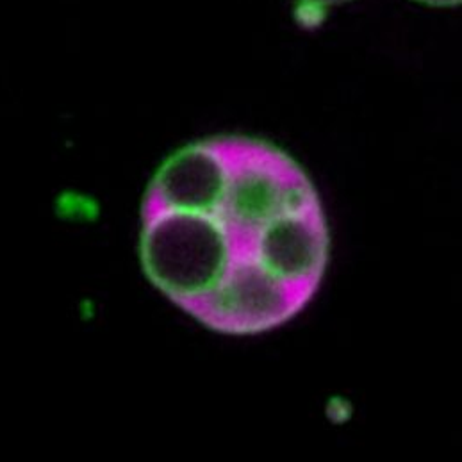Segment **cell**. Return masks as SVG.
<instances>
[{"label": "cell", "mask_w": 462, "mask_h": 462, "mask_svg": "<svg viewBox=\"0 0 462 462\" xmlns=\"http://www.w3.org/2000/svg\"><path fill=\"white\" fill-rule=\"evenodd\" d=\"M300 2H310V4H341L346 0H300Z\"/></svg>", "instance_id": "4"}, {"label": "cell", "mask_w": 462, "mask_h": 462, "mask_svg": "<svg viewBox=\"0 0 462 462\" xmlns=\"http://www.w3.org/2000/svg\"><path fill=\"white\" fill-rule=\"evenodd\" d=\"M142 263L155 288L188 312L224 281L234 257L213 211H142Z\"/></svg>", "instance_id": "1"}, {"label": "cell", "mask_w": 462, "mask_h": 462, "mask_svg": "<svg viewBox=\"0 0 462 462\" xmlns=\"http://www.w3.org/2000/svg\"><path fill=\"white\" fill-rule=\"evenodd\" d=\"M420 2H425V4H430V5H457V4H462V0H420Z\"/></svg>", "instance_id": "3"}, {"label": "cell", "mask_w": 462, "mask_h": 462, "mask_svg": "<svg viewBox=\"0 0 462 462\" xmlns=\"http://www.w3.org/2000/svg\"><path fill=\"white\" fill-rule=\"evenodd\" d=\"M224 184L220 138L189 145L157 171L142 211H206Z\"/></svg>", "instance_id": "2"}]
</instances>
